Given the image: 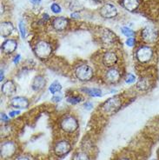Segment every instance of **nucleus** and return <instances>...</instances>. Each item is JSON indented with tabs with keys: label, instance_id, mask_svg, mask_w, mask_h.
<instances>
[{
	"label": "nucleus",
	"instance_id": "a878e982",
	"mask_svg": "<svg viewBox=\"0 0 159 160\" xmlns=\"http://www.w3.org/2000/svg\"><path fill=\"white\" fill-rule=\"evenodd\" d=\"M121 32L123 33V35L127 38H131L135 35V32H133L131 28H129L127 26H123L121 28Z\"/></svg>",
	"mask_w": 159,
	"mask_h": 160
},
{
	"label": "nucleus",
	"instance_id": "a211bd4d",
	"mask_svg": "<svg viewBox=\"0 0 159 160\" xmlns=\"http://www.w3.org/2000/svg\"><path fill=\"white\" fill-rule=\"evenodd\" d=\"M116 38H117V37H116L115 34L110 30H104V32L102 33V36H101V41L105 45L113 44L115 43Z\"/></svg>",
	"mask_w": 159,
	"mask_h": 160
},
{
	"label": "nucleus",
	"instance_id": "e433bc0d",
	"mask_svg": "<svg viewBox=\"0 0 159 160\" xmlns=\"http://www.w3.org/2000/svg\"><path fill=\"white\" fill-rule=\"evenodd\" d=\"M41 1H42V0H30V2H31L33 5H38V4H41Z\"/></svg>",
	"mask_w": 159,
	"mask_h": 160
},
{
	"label": "nucleus",
	"instance_id": "bb28decb",
	"mask_svg": "<svg viewBox=\"0 0 159 160\" xmlns=\"http://www.w3.org/2000/svg\"><path fill=\"white\" fill-rule=\"evenodd\" d=\"M136 80H137V78L133 73H128L125 78V83L128 84H131L135 83Z\"/></svg>",
	"mask_w": 159,
	"mask_h": 160
},
{
	"label": "nucleus",
	"instance_id": "412c9836",
	"mask_svg": "<svg viewBox=\"0 0 159 160\" xmlns=\"http://www.w3.org/2000/svg\"><path fill=\"white\" fill-rule=\"evenodd\" d=\"M81 91L84 92V94H86L88 96L92 97V98H100L103 96V91L99 88H84L81 89Z\"/></svg>",
	"mask_w": 159,
	"mask_h": 160
},
{
	"label": "nucleus",
	"instance_id": "72a5a7b5",
	"mask_svg": "<svg viewBox=\"0 0 159 160\" xmlns=\"http://www.w3.org/2000/svg\"><path fill=\"white\" fill-rule=\"evenodd\" d=\"M20 60H21V56H20V54H17L15 56L13 57V59H12V62H13V64H18V63L20 62Z\"/></svg>",
	"mask_w": 159,
	"mask_h": 160
},
{
	"label": "nucleus",
	"instance_id": "2f4dec72",
	"mask_svg": "<svg viewBox=\"0 0 159 160\" xmlns=\"http://www.w3.org/2000/svg\"><path fill=\"white\" fill-rule=\"evenodd\" d=\"M20 114V111L19 110H12L11 112H9V116L10 118H15V117L18 116Z\"/></svg>",
	"mask_w": 159,
	"mask_h": 160
},
{
	"label": "nucleus",
	"instance_id": "f3484780",
	"mask_svg": "<svg viewBox=\"0 0 159 160\" xmlns=\"http://www.w3.org/2000/svg\"><path fill=\"white\" fill-rule=\"evenodd\" d=\"M14 31V25L12 22L10 21H4L1 23L0 25V32H1V36L4 38H8L12 34Z\"/></svg>",
	"mask_w": 159,
	"mask_h": 160
},
{
	"label": "nucleus",
	"instance_id": "f704fd0d",
	"mask_svg": "<svg viewBox=\"0 0 159 160\" xmlns=\"http://www.w3.org/2000/svg\"><path fill=\"white\" fill-rule=\"evenodd\" d=\"M15 160H32L31 158L27 155H20V156L16 157Z\"/></svg>",
	"mask_w": 159,
	"mask_h": 160
},
{
	"label": "nucleus",
	"instance_id": "cd10ccee",
	"mask_svg": "<svg viewBox=\"0 0 159 160\" xmlns=\"http://www.w3.org/2000/svg\"><path fill=\"white\" fill-rule=\"evenodd\" d=\"M50 8H51V11L53 13H55V14H59L60 12H62L61 6L58 4H57V3H53V4H51V7Z\"/></svg>",
	"mask_w": 159,
	"mask_h": 160
},
{
	"label": "nucleus",
	"instance_id": "423d86ee",
	"mask_svg": "<svg viewBox=\"0 0 159 160\" xmlns=\"http://www.w3.org/2000/svg\"><path fill=\"white\" fill-rule=\"evenodd\" d=\"M122 105V99L119 96H114L108 98L102 105V110L104 113L112 115L117 112Z\"/></svg>",
	"mask_w": 159,
	"mask_h": 160
},
{
	"label": "nucleus",
	"instance_id": "2eb2a0df",
	"mask_svg": "<svg viewBox=\"0 0 159 160\" xmlns=\"http://www.w3.org/2000/svg\"><path fill=\"white\" fill-rule=\"evenodd\" d=\"M1 92L5 97L13 96L17 92V86L14 81L12 79L4 81L1 85Z\"/></svg>",
	"mask_w": 159,
	"mask_h": 160
},
{
	"label": "nucleus",
	"instance_id": "4be33fe9",
	"mask_svg": "<svg viewBox=\"0 0 159 160\" xmlns=\"http://www.w3.org/2000/svg\"><path fill=\"white\" fill-rule=\"evenodd\" d=\"M62 84H60L58 80H54L52 84L49 86V92L52 93V95H55L57 93H58L62 91Z\"/></svg>",
	"mask_w": 159,
	"mask_h": 160
},
{
	"label": "nucleus",
	"instance_id": "20e7f679",
	"mask_svg": "<svg viewBox=\"0 0 159 160\" xmlns=\"http://www.w3.org/2000/svg\"><path fill=\"white\" fill-rule=\"evenodd\" d=\"M60 129L65 133L72 134L76 132L79 128L78 121L75 117L72 115H67L64 116L59 123Z\"/></svg>",
	"mask_w": 159,
	"mask_h": 160
},
{
	"label": "nucleus",
	"instance_id": "7c9ffc66",
	"mask_svg": "<svg viewBox=\"0 0 159 160\" xmlns=\"http://www.w3.org/2000/svg\"><path fill=\"white\" fill-rule=\"evenodd\" d=\"M10 121V116L5 113H1V122L4 124H7Z\"/></svg>",
	"mask_w": 159,
	"mask_h": 160
},
{
	"label": "nucleus",
	"instance_id": "f8f14e48",
	"mask_svg": "<svg viewBox=\"0 0 159 160\" xmlns=\"http://www.w3.org/2000/svg\"><path fill=\"white\" fill-rule=\"evenodd\" d=\"M17 41L13 38H8L4 40L1 44V52L5 55H11L13 52H16L17 49Z\"/></svg>",
	"mask_w": 159,
	"mask_h": 160
},
{
	"label": "nucleus",
	"instance_id": "6e6552de",
	"mask_svg": "<svg viewBox=\"0 0 159 160\" xmlns=\"http://www.w3.org/2000/svg\"><path fill=\"white\" fill-rule=\"evenodd\" d=\"M72 149L71 142L67 139H60L57 141L53 146V152L57 157H64L69 154Z\"/></svg>",
	"mask_w": 159,
	"mask_h": 160
},
{
	"label": "nucleus",
	"instance_id": "f257e3e1",
	"mask_svg": "<svg viewBox=\"0 0 159 160\" xmlns=\"http://www.w3.org/2000/svg\"><path fill=\"white\" fill-rule=\"evenodd\" d=\"M33 52L37 58L45 60L51 57L53 49L52 44L46 40H38L33 46Z\"/></svg>",
	"mask_w": 159,
	"mask_h": 160
},
{
	"label": "nucleus",
	"instance_id": "b1692460",
	"mask_svg": "<svg viewBox=\"0 0 159 160\" xmlns=\"http://www.w3.org/2000/svg\"><path fill=\"white\" fill-rule=\"evenodd\" d=\"M66 101L69 104L74 105V104H77L81 103L83 101V97L79 96V95H77V96H69L66 98Z\"/></svg>",
	"mask_w": 159,
	"mask_h": 160
},
{
	"label": "nucleus",
	"instance_id": "9d476101",
	"mask_svg": "<svg viewBox=\"0 0 159 160\" xmlns=\"http://www.w3.org/2000/svg\"><path fill=\"white\" fill-rule=\"evenodd\" d=\"M99 13L100 16L103 18L111 19V18H113L117 16L118 11L114 4H111V3H106L100 8Z\"/></svg>",
	"mask_w": 159,
	"mask_h": 160
},
{
	"label": "nucleus",
	"instance_id": "c756f323",
	"mask_svg": "<svg viewBox=\"0 0 159 160\" xmlns=\"http://www.w3.org/2000/svg\"><path fill=\"white\" fill-rule=\"evenodd\" d=\"M125 44L129 47H133L136 44V39L133 38V37H131V38H128L126 41H125Z\"/></svg>",
	"mask_w": 159,
	"mask_h": 160
},
{
	"label": "nucleus",
	"instance_id": "7ed1b4c3",
	"mask_svg": "<svg viewBox=\"0 0 159 160\" xmlns=\"http://www.w3.org/2000/svg\"><path fill=\"white\" fill-rule=\"evenodd\" d=\"M74 74L77 79L81 82H89L94 77V71L89 64H80L76 66Z\"/></svg>",
	"mask_w": 159,
	"mask_h": 160
},
{
	"label": "nucleus",
	"instance_id": "5701e85b",
	"mask_svg": "<svg viewBox=\"0 0 159 160\" xmlns=\"http://www.w3.org/2000/svg\"><path fill=\"white\" fill-rule=\"evenodd\" d=\"M72 160H91V158L87 152L83 151H78L75 152L72 157Z\"/></svg>",
	"mask_w": 159,
	"mask_h": 160
},
{
	"label": "nucleus",
	"instance_id": "a19ab883",
	"mask_svg": "<svg viewBox=\"0 0 159 160\" xmlns=\"http://www.w3.org/2000/svg\"><path fill=\"white\" fill-rule=\"evenodd\" d=\"M151 160H157V159H151Z\"/></svg>",
	"mask_w": 159,
	"mask_h": 160
},
{
	"label": "nucleus",
	"instance_id": "0eeeda50",
	"mask_svg": "<svg viewBox=\"0 0 159 160\" xmlns=\"http://www.w3.org/2000/svg\"><path fill=\"white\" fill-rule=\"evenodd\" d=\"M158 31L151 25L144 26L141 31V39L143 40L145 44H154L158 40Z\"/></svg>",
	"mask_w": 159,
	"mask_h": 160
},
{
	"label": "nucleus",
	"instance_id": "58836bf2",
	"mask_svg": "<svg viewBox=\"0 0 159 160\" xmlns=\"http://www.w3.org/2000/svg\"><path fill=\"white\" fill-rule=\"evenodd\" d=\"M92 1H94L96 3H102L103 0H92Z\"/></svg>",
	"mask_w": 159,
	"mask_h": 160
},
{
	"label": "nucleus",
	"instance_id": "dca6fc26",
	"mask_svg": "<svg viewBox=\"0 0 159 160\" xmlns=\"http://www.w3.org/2000/svg\"><path fill=\"white\" fill-rule=\"evenodd\" d=\"M45 85H46L45 78L42 75H37L32 80L31 87L34 92H40L45 87Z\"/></svg>",
	"mask_w": 159,
	"mask_h": 160
},
{
	"label": "nucleus",
	"instance_id": "ddd939ff",
	"mask_svg": "<svg viewBox=\"0 0 159 160\" xmlns=\"http://www.w3.org/2000/svg\"><path fill=\"white\" fill-rule=\"evenodd\" d=\"M11 105L16 110L27 109L30 106V101L25 97H13L11 99Z\"/></svg>",
	"mask_w": 159,
	"mask_h": 160
},
{
	"label": "nucleus",
	"instance_id": "f03ea898",
	"mask_svg": "<svg viewBox=\"0 0 159 160\" xmlns=\"http://www.w3.org/2000/svg\"><path fill=\"white\" fill-rule=\"evenodd\" d=\"M17 152V144L15 141L7 139L3 141L0 146V155L4 160H8L15 157Z\"/></svg>",
	"mask_w": 159,
	"mask_h": 160
},
{
	"label": "nucleus",
	"instance_id": "1a4fd4ad",
	"mask_svg": "<svg viewBox=\"0 0 159 160\" xmlns=\"http://www.w3.org/2000/svg\"><path fill=\"white\" fill-rule=\"evenodd\" d=\"M122 78V72L117 67L108 68L104 72V79L109 84H117Z\"/></svg>",
	"mask_w": 159,
	"mask_h": 160
},
{
	"label": "nucleus",
	"instance_id": "4c0bfd02",
	"mask_svg": "<svg viewBox=\"0 0 159 160\" xmlns=\"http://www.w3.org/2000/svg\"><path fill=\"white\" fill-rule=\"evenodd\" d=\"M4 70H1V76H0V81L1 82H3L4 79Z\"/></svg>",
	"mask_w": 159,
	"mask_h": 160
},
{
	"label": "nucleus",
	"instance_id": "393cba45",
	"mask_svg": "<svg viewBox=\"0 0 159 160\" xmlns=\"http://www.w3.org/2000/svg\"><path fill=\"white\" fill-rule=\"evenodd\" d=\"M18 29H19V33L21 38L24 39L26 38V34H27V31H26V26L24 24V20H20L18 23Z\"/></svg>",
	"mask_w": 159,
	"mask_h": 160
},
{
	"label": "nucleus",
	"instance_id": "c9c22d12",
	"mask_svg": "<svg viewBox=\"0 0 159 160\" xmlns=\"http://www.w3.org/2000/svg\"><path fill=\"white\" fill-rule=\"evenodd\" d=\"M71 18H74V19H77V18H80L79 12L76 11V12H72V14H71Z\"/></svg>",
	"mask_w": 159,
	"mask_h": 160
},
{
	"label": "nucleus",
	"instance_id": "39448f33",
	"mask_svg": "<svg viewBox=\"0 0 159 160\" xmlns=\"http://www.w3.org/2000/svg\"><path fill=\"white\" fill-rule=\"evenodd\" d=\"M135 57L140 64H147L154 57V50L150 45H141L136 50Z\"/></svg>",
	"mask_w": 159,
	"mask_h": 160
},
{
	"label": "nucleus",
	"instance_id": "473e14b6",
	"mask_svg": "<svg viewBox=\"0 0 159 160\" xmlns=\"http://www.w3.org/2000/svg\"><path fill=\"white\" fill-rule=\"evenodd\" d=\"M84 108L85 110H92L93 108V104L90 101H86L84 103Z\"/></svg>",
	"mask_w": 159,
	"mask_h": 160
},
{
	"label": "nucleus",
	"instance_id": "9b49d317",
	"mask_svg": "<svg viewBox=\"0 0 159 160\" xmlns=\"http://www.w3.org/2000/svg\"><path fill=\"white\" fill-rule=\"evenodd\" d=\"M118 59L119 58H118L117 52H113V51L105 52L102 56V63L107 68L115 67L116 64L118 62Z\"/></svg>",
	"mask_w": 159,
	"mask_h": 160
},
{
	"label": "nucleus",
	"instance_id": "4468645a",
	"mask_svg": "<svg viewBox=\"0 0 159 160\" xmlns=\"http://www.w3.org/2000/svg\"><path fill=\"white\" fill-rule=\"evenodd\" d=\"M69 24V20L64 17H55L52 21V26L57 32H64Z\"/></svg>",
	"mask_w": 159,
	"mask_h": 160
},
{
	"label": "nucleus",
	"instance_id": "6ab92c4d",
	"mask_svg": "<svg viewBox=\"0 0 159 160\" xmlns=\"http://www.w3.org/2000/svg\"><path fill=\"white\" fill-rule=\"evenodd\" d=\"M121 4L128 12H135L140 5V0H121Z\"/></svg>",
	"mask_w": 159,
	"mask_h": 160
},
{
	"label": "nucleus",
	"instance_id": "ea45409f",
	"mask_svg": "<svg viewBox=\"0 0 159 160\" xmlns=\"http://www.w3.org/2000/svg\"><path fill=\"white\" fill-rule=\"evenodd\" d=\"M119 160H130V159L127 158H120Z\"/></svg>",
	"mask_w": 159,
	"mask_h": 160
},
{
	"label": "nucleus",
	"instance_id": "aec40b11",
	"mask_svg": "<svg viewBox=\"0 0 159 160\" xmlns=\"http://www.w3.org/2000/svg\"><path fill=\"white\" fill-rule=\"evenodd\" d=\"M151 86V80L149 77H142L136 84L137 89L140 92H146Z\"/></svg>",
	"mask_w": 159,
	"mask_h": 160
},
{
	"label": "nucleus",
	"instance_id": "c85d7f7f",
	"mask_svg": "<svg viewBox=\"0 0 159 160\" xmlns=\"http://www.w3.org/2000/svg\"><path fill=\"white\" fill-rule=\"evenodd\" d=\"M63 99V95L59 93V94H55V95H53L52 98V101L53 103H59L61 102Z\"/></svg>",
	"mask_w": 159,
	"mask_h": 160
}]
</instances>
